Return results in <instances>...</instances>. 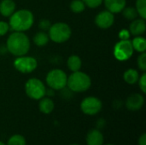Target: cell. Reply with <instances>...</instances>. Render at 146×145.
<instances>
[{
	"label": "cell",
	"instance_id": "1",
	"mask_svg": "<svg viewBox=\"0 0 146 145\" xmlns=\"http://www.w3.org/2000/svg\"><path fill=\"white\" fill-rule=\"evenodd\" d=\"M6 47L9 53L15 56H25L30 49V40L23 32H14L6 42Z\"/></svg>",
	"mask_w": 146,
	"mask_h": 145
},
{
	"label": "cell",
	"instance_id": "2",
	"mask_svg": "<svg viewBox=\"0 0 146 145\" xmlns=\"http://www.w3.org/2000/svg\"><path fill=\"white\" fill-rule=\"evenodd\" d=\"M34 17L28 9H19L9 16V28L14 32H25L33 24Z\"/></svg>",
	"mask_w": 146,
	"mask_h": 145
},
{
	"label": "cell",
	"instance_id": "3",
	"mask_svg": "<svg viewBox=\"0 0 146 145\" xmlns=\"http://www.w3.org/2000/svg\"><path fill=\"white\" fill-rule=\"evenodd\" d=\"M91 85L92 80L90 76L80 71L73 72L67 79V86L73 92L86 91L91 87Z\"/></svg>",
	"mask_w": 146,
	"mask_h": 145
},
{
	"label": "cell",
	"instance_id": "4",
	"mask_svg": "<svg viewBox=\"0 0 146 145\" xmlns=\"http://www.w3.org/2000/svg\"><path fill=\"white\" fill-rule=\"evenodd\" d=\"M48 31L50 40L57 44L68 41L72 34L70 26L64 22H57L51 25Z\"/></svg>",
	"mask_w": 146,
	"mask_h": 145
},
{
	"label": "cell",
	"instance_id": "5",
	"mask_svg": "<svg viewBox=\"0 0 146 145\" xmlns=\"http://www.w3.org/2000/svg\"><path fill=\"white\" fill-rule=\"evenodd\" d=\"M45 86L44 83L36 78L29 79L25 85V91L28 97L33 100H40L45 97Z\"/></svg>",
	"mask_w": 146,
	"mask_h": 145
},
{
	"label": "cell",
	"instance_id": "6",
	"mask_svg": "<svg viewBox=\"0 0 146 145\" xmlns=\"http://www.w3.org/2000/svg\"><path fill=\"white\" fill-rule=\"evenodd\" d=\"M68 76L62 69H53L46 75V83L48 86L53 90L60 91L67 86Z\"/></svg>",
	"mask_w": 146,
	"mask_h": 145
},
{
	"label": "cell",
	"instance_id": "7",
	"mask_svg": "<svg viewBox=\"0 0 146 145\" xmlns=\"http://www.w3.org/2000/svg\"><path fill=\"white\" fill-rule=\"evenodd\" d=\"M133 48L132 45V42L129 39L120 40L117 42L114 47L113 54L114 56L121 62L128 60L133 54Z\"/></svg>",
	"mask_w": 146,
	"mask_h": 145
},
{
	"label": "cell",
	"instance_id": "8",
	"mask_svg": "<svg viewBox=\"0 0 146 145\" xmlns=\"http://www.w3.org/2000/svg\"><path fill=\"white\" fill-rule=\"evenodd\" d=\"M38 66L37 60L32 56H17L14 61L15 68L22 73H30L33 72Z\"/></svg>",
	"mask_w": 146,
	"mask_h": 145
},
{
	"label": "cell",
	"instance_id": "9",
	"mask_svg": "<svg viewBox=\"0 0 146 145\" xmlns=\"http://www.w3.org/2000/svg\"><path fill=\"white\" fill-rule=\"evenodd\" d=\"M103 108V103L100 99L96 97H87L80 103V109L86 115H96Z\"/></svg>",
	"mask_w": 146,
	"mask_h": 145
},
{
	"label": "cell",
	"instance_id": "10",
	"mask_svg": "<svg viewBox=\"0 0 146 145\" xmlns=\"http://www.w3.org/2000/svg\"><path fill=\"white\" fill-rule=\"evenodd\" d=\"M115 22V15L109 10L99 12L95 17L96 25L101 29L110 28Z\"/></svg>",
	"mask_w": 146,
	"mask_h": 145
},
{
	"label": "cell",
	"instance_id": "11",
	"mask_svg": "<svg viewBox=\"0 0 146 145\" xmlns=\"http://www.w3.org/2000/svg\"><path fill=\"white\" fill-rule=\"evenodd\" d=\"M145 103V98L143 95L139 93H134L130 95L126 100V107L130 111H138L142 109Z\"/></svg>",
	"mask_w": 146,
	"mask_h": 145
},
{
	"label": "cell",
	"instance_id": "12",
	"mask_svg": "<svg viewBox=\"0 0 146 145\" xmlns=\"http://www.w3.org/2000/svg\"><path fill=\"white\" fill-rule=\"evenodd\" d=\"M87 145H103L104 142V138L100 130L95 128L88 132L86 138Z\"/></svg>",
	"mask_w": 146,
	"mask_h": 145
},
{
	"label": "cell",
	"instance_id": "13",
	"mask_svg": "<svg viewBox=\"0 0 146 145\" xmlns=\"http://www.w3.org/2000/svg\"><path fill=\"white\" fill-rule=\"evenodd\" d=\"M146 30L145 19H134L130 23L129 26V32L130 34L134 36H140L142 35Z\"/></svg>",
	"mask_w": 146,
	"mask_h": 145
},
{
	"label": "cell",
	"instance_id": "14",
	"mask_svg": "<svg viewBox=\"0 0 146 145\" xmlns=\"http://www.w3.org/2000/svg\"><path fill=\"white\" fill-rule=\"evenodd\" d=\"M107 10L110 11L113 14L121 12L122 9L126 7V0H103Z\"/></svg>",
	"mask_w": 146,
	"mask_h": 145
},
{
	"label": "cell",
	"instance_id": "15",
	"mask_svg": "<svg viewBox=\"0 0 146 145\" xmlns=\"http://www.w3.org/2000/svg\"><path fill=\"white\" fill-rule=\"evenodd\" d=\"M15 7L13 0H2L0 3V14L4 17H9L15 11Z\"/></svg>",
	"mask_w": 146,
	"mask_h": 145
},
{
	"label": "cell",
	"instance_id": "16",
	"mask_svg": "<svg viewBox=\"0 0 146 145\" xmlns=\"http://www.w3.org/2000/svg\"><path fill=\"white\" fill-rule=\"evenodd\" d=\"M38 108H39V110L41 113H43L44 115H49L54 110L55 104H54V102L51 100L50 97H44L39 101Z\"/></svg>",
	"mask_w": 146,
	"mask_h": 145
},
{
	"label": "cell",
	"instance_id": "17",
	"mask_svg": "<svg viewBox=\"0 0 146 145\" xmlns=\"http://www.w3.org/2000/svg\"><path fill=\"white\" fill-rule=\"evenodd\" d=\"M123 79L126 83L129 85H134L138 82L139 79V73L136 69L129 68L123 73Z\"/></svg>",
	"mask_w": 146,
	"mask_h": 145
},
{
	"label": "cell",
	"instance_id": "18",
	"mask_svg": "<svg viewBox=\"0 0 146 145\" xmlns=\"http://www.w3.org/2000/svg\"><path fill=\"white\" fill-rule=\"evenodd\" d=\"M67 64H68V68L70 71L76 72V71H80L82 62H81V59L78 56L73 55L68 57Z\"/></svg>",
	"mask_w": 146,
	"mask_h": 145
},
{
	"label": "cell",
	"instance_id": "19",
	"mask_svg": "<svg viewBox=\"0 0 146 145\" xmlns=\"http://www.w3.org/2000/svg\"><path fill=\"white\" fill-rule=\"evenodd\" d=\"M131 42H132V45H133V48L134 50H136L139 53L145 52L146 40L145 38H143L141 36H135V38Z\"/></svg>",
	"mask_w": 146,
	"mask_h": 145
},
{
	"label": "cell",
	"instance_id": "20",
	"mask_svg": "<svg viewBox=\"0 0 146 145\" xmlns=\"http://www.w3.org/2000/svg\"><path fill=\"white\" fill-rule=\"evenodd\" d=\"M49 35L44 32V31H41V32H38L37 33L34 34L33 36V43L37 45V46H39V47H42V46H44L48 44L49 42Z\"/></svg>",
	"mask_w": 146,
	"mask_h": 145
},
{
	"label": "cell",
	"instance_id": "21",
	"mask_svg": "<svg viewBox=\"0 0 146 145\" xmlns=\"http://www.w3.org/2000/svg\"><path fill=\"white\" fill-rule=\"evenodd\" d=\"M6 145H27V141L23 136L20 134H15L9 138Z\"/></svg>",
	"mask_w": 146,
	"mask_h": 145
},
{
	"label": "cell",
	"instance_id": "22",
	"mask_svg": "<svg viewBox=\"0 0 146 145\" xmlns=\"http://www.w3.org/2000/svg\"><path fill=\"white\" fill-rule=\"evenodd\" d=\"M122 15L123 16L127 19V20H130V21H133L134 19L137 18V16L139 15L137 10L135 8L133 7H125L123 9H122Z\"/></svg>",
	"mask_w": 146,
	"mask_h": 145
},
{
	"label": "cell",
	"instance_id": "23",
	"mask_svg": "<svg viewBox=\"0 0 146 145\" xmlns=\"http://www.w3.org/2000/svg\"><path fill=\"white\" fill-rule=\"evenodd\" d=\"M69 7L74 13H78V14L83 12L86 9V5L82 0H73Z\"/></svg>",
	"mask_w": 146,
	"mask_h": 145
},
{
	"label": "cell",
	"instance_id": "24",
	"mask_svg": "<svg viewBox=\"0 0 146 145\" xmlns=\"http://www.w3.org/2000/svg\"><path fill=\"white\" fill-rule=\"evenodd\" d=\"M136 10L139 15L143 18H146V0H136Z\"/></svg>",
	"mask_w": 146,
	"mask_h": 145
},
{
	"label": "cell",
	"instance_id": "25",
	"mask_svg": "<svg viewBox=\"0 0 146 145\" xmlns=\"http://www.w3.org/2000/svg\"><path fill=\"white\" fill-rule=\"evenodd\" d=\"M137 64H138V67L139 68L143 71V72H145L146 70V53L145 52H143L140 54V56L138 57L137 59Z\"/></svg>",
	"mask_w": 146,
	"mask_h": 145
},
{
	"label": "cell",
	"instance_id": "26",
	"mask_svg": "<svg viewBox=\"0 0 146 145\" xmlns=\"http://www.w3.org/2000/svg\"><path fill=\"white\" fill-rule=\"evenodd\" d=\"M82 1L84 2L86 6L92 8V9L98 8L103 3V0H82Z\"/></svg>",
	"mask_w": 146,
	"mask_h": 145
},
{
	"label": "cell",
	"instance_id": "27",
	"mask_svg": "<svg viewBox=\"0 0 146 145\" xmlns=\"http://www.w3.org/2000/svg\"><path fill=\"white\" fill-rule=\"evenodd\" d=\"M51 26V23L49 20L47 19H43V20H40L39 21V23H38V27L40 30L45 32V31H48L50 29Z\"/></svg>",
	"mask_w": 146,
	"mask_h": 145
},
{
	"label": "cell",
	"instance_id": "28",
	"mask_svg": "<svg viewBox=\"0 0 146 145\" xmlns=\"http://www.w3.org/2000/svg\"><path fill=\"white\" fill-rule=\"evenodd\" d=\"M139 86L143 93H146V73H144L139 79Z\"/></svg>",
	"mask_w": 146,
	"mask_h": 145
},
{
	"label": "cell",
	"instance_id": "29",
	"mask_svg": "<svg viewBox=\"0 0 146 145\" xmlns=\"http://www.w3.org/2000/svg\"><path fill=\"white\" fill-rule=\"evenodd\" d=\"M9 30V23L0 21V36L5 35Z\"/></svg>",
	"mask_w": 146,
	"mask_h": 145
},
{
	"label": "cell",
	"instance_id": "30",
	"mask_svg": "<svg viewBox=\"0 0 146 145\" xmlns=\"http://www.w3.org/2000/svg\"><path fill=\"white\" fill-rule=\"evenodd\" d=\"M130 37V32L126 30V29H122L120 32H119V38L121 40H126L128 39Z\"/></svg>",
	"mask_w": 146,
	"mask_h": 145
},
{
	"label": "cell",
	"instance_id": "31",
	"mask_svg": "<svg viewBox=\"0 0 146 145\" xmlns=\"http://www.w3.org/2000/svg\"><path fill=\"white\" fill-rule=\"evenodd\" d=\"M105 124H106V122H105V120H104V119H99V120L97 121V123H96L97 129L101 130L102 128H104V127L105 126Z\"/></svg>",
	"mask_w": 146,
	"mask_h": 145
},
{
	"label": "cell",
	"instance_id": "32",
	"mask_svg": "<svg viewBox=\"0 0 146 145\" xmlns=\"http://www.w3.org/2000/svg\"><path fill=\"white\" fill-rule=\"evenodd\" d=\"M138 144L139 145H146V134L145 133H143L139 138V141H138Z\"/></svg>",
	"mask_w": 146,
	"mask_h": 145
},
{
	"label": "cell",
	"instance_id": "33",
	"mask_svg": "<svg viewBox=\"0 0 146 145\" xmlns=\"http://www.w3.org/2000/svg\"><path fill=\"white\" fill-rule=\"evenodd\" d=\"M55 96V90L49 88L45 90V97H54Z\"/></svg>",
	"mask_w": 146,
	"mask_h": 145
},
{
	"label": "cell",
	"instance_id": "34",
	"mask_svg": "<svg viewBox=\"0 0 146 145\" xmlns=\"http://www.w3.org/2000/svg\"><path fill=\"white\" fill-rule=\"evenodd\" d=\"M8 51L7 50V47L6 46H3V45H0V54H5L6 52Z\"/></svg>",
	"mask_w": 146,
	"mask_h": 145
},
{
	"label": "cell",
	"instance_id": "35",
	"mask_svg": "<svg viewBox=\"0 0 146 145\" xmlns=\"http://www.w3.org/2000/svg\"><path fill=\"white\" fill-rule=\"evenodd\" d=\"M0 145H6V144H3V142H1V141H0Z\"/></svg>",
	"mask_w": 146,
	"mask_h": 145
},
{
	"label": "cell",
	"instance_id": "36",
	"mask_svg": "<svg viewBox=\"0 0 146 145\" xmlns=\"http://www.w3.org/2000/svg\"><path fill=\"white\" fill-rule=\"evenodd\" d=\"M103 145H115V144H103Z\"/></svg>",
	"mask_w": 146,
	"mask_h": 145
},
{
	"label": "cell",
	"instance_id": "37",
	"mask_svg": "<svg viewBox=\"0 0 146 145\" xmlns=\"http://www.w3.org/2000/svg\"><path fill=\"white\" fill-rule=\"evenodd\" d=\"M70 145H80V144H70Z\"/></svg>",
	"mask_w": 146,
	"mask_h": 145
}]
</instances>
